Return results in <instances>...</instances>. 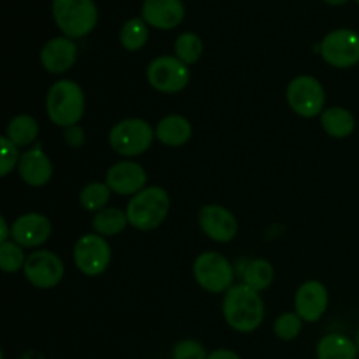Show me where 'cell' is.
Segmentation results:
<instances>
[{"label": "cell", "mask_w": 359, "mask_h": 359, "mask_svg": "<svg viewBox=\"0 0 359 359\" xmlns=\"http://www.w3.org/2000/svg\"><path fill=\"white\" fill-rule=\"evenodd\" d=\"M223 316L231 330L238 333H252L265 319V302L262 294L248 284H233L224 293Z\"/></svg>", "instance_id": "1"}, {"label": "cell", "mask_w": 359, "mask_h": 359, "mask_svg": "<svg viewBox=\"0 0 359 359\" xmlns=\"http://www.w3.org/2000/svg\"><path fill=\"white\" fill-rule=\"evenodd\" d=\"M86 109L84 91L76 81H56L46 95V112L51 123L69 128L79 125Z\"/></svg>", "instance_id": "2"}, {"label": "cell", "mask_w": 359, "mask_h": 359, "mask_svg": "<svg viewBox=\"0 0 359 359\" xmlns=\"http://www.w3.org/2000/svg\"><path fill=\"white\" fill-rule=\"evenodd\" d=\"M170 212V196L161 186H149L133 195L126 205L130 226L140 231L156 230Z\"/></svg>", "instance_id": "3"}, {"label": "cell", "mask_w": 359, "mask_h": 359, "mask_svg": "<svg viewBox=\"0 0 359 359\" xmlns=\"http://www.w3.org/2000/svg\"><path fill=\"white\" fill-rule=\"evenodd\" d=\"M53 20L69 39H83L98 23V7L95 0H53Z\"/></svg>", "instance_id": "4"}, {"label": "cell", "mask_w": 359, "mask_h": 359, "mask_svg": "<svg viewBox=\"0 0 359 359\" xmlns=\"http://www.w3.org/2000/svg\"><path fill=\"white\" fill-rule=\"evenodd\" d=\"M156 132L153 126L140 118H126L116 123L109 132V146L125 158L140 156L153 144Z\"/></svg>", "instance_id": "5"}, {"label": "cell", "mask_w": 359, "mask_h": 359, "mask_svg": "<svg viewBox=\"0 0 359 359\" xmlns=\"http://www.w3.org/2000/svg\"><path fill=\"white\" fill-rule=\"evenodd\" d=\"M193 277L196 284L209 293H226L233 286L235 270L221 252L205 251L193 262Z\"/></svg>", "instance_id": "6"}, {"label": "cell", "mask_w": 359, "mask_h": 359, "mask_svg": "<svg viewBox=\"0 0 359 359\" xmlns=\"http://www.w3.org/2000/svg\"><path fill=\"white\" fill-rule=\"evenodd\" d=\"M147 83L151 88L165 95H174L184 90L191 81V72L177 56H156L147 65Z\"/></svg>", "instance_id": "7"}, {"label": "cell", "mask_w": 359, "mask_h": 359, "mask_svg": "<svg viewBox=\"0 0 359 359\" xmlns=\"http://www.w3.org/2000/svg\"><path fill=\"white\" fill-rule=\"evenodd\" d=\"M291 111L302 118H316L325 111V88L314 76H297L286 90Z\"/></svg>", "instance_id": "8"}, {"label": "cell", "mask_w": 359, "mask_h": 359, "mask_svg": "<svg viewBox=\"0 0 359 359\" xmlns=\"http://www.w3.org/2000/svg\"><path fill=\"white\" fill-rule=\"evenodd\" d=\"M74 265L88 277H98L109 269L112 251L105 237L98 233H86L77 238L74 245Z\"/></svg>", "instance_id": "9"}, {"label": "cell", "mask_w": 359, "mask_h": 359, "mask_svg": "<svg viewBox=\"0 0 359 359\" xmlns=\"http://www.w3.org/2000/svg\"><path fill=\"white\" fill-rule=\"evenodd\" d=\"M328 65L351 69L359 63V34L351 28H337L321 41V53Z\"/></svg>", "instance_id": "10"}, {"label": "cell", "mask_w": 359, "mask_h": 359, "mask_svg": "<svg viewBox=\"0 0 359 359\" xmlns=\"http://www.w3.org/2000/svg\"><path fill=\"white\" fill-rule=\"evenodd\" d=\"M23 273L25 279L32 286L39 287V290H53L62 283L63 276H65V265L58 255L41 249V251H34L28 255Z\"/></svg>", "instance_id": "11"}, {"label": "cell", "mask_w": 359, "mask_h": 359, "mask_svg": "<svg viewBox=\"0 0 359 359\" xmlns=\"http://www.w3.org/2000/svg\"><path fill=\"white\" fill-rule=\"evenodd\" d=\"M200 230L214 242L228 244L238 233V221L231 210L217 203H207L198 210Z\"/></svg>", "instance_id": "12"}, {"label": "cell", "mask_w": 359, "mask_h": 359, "mask_svg": "<svg viewBox=\"0 0 359 359\" xmlns=\"http://www.w3.org/2000/svg\"><path fill=\"white\" fill-rule=\"evenodd\" d=\"M147 174L137 161L123 160L109 167L105 174V184L112 193L119 196H130L142 191L146 188Z\"/></svg>", "instance_id": "13"}, {"label": "cell", "mask_w": 359, "mask_h": 359, "mask_svg": "<svg viewBox=\"0 0 359 359\" xmlns=\"http://www.w3.org/2000/svg\"><path fill=\"white\" fill-rule=\"evenodd\" d=\"M11 228H13L11 241L20 244L23 249L41 248L49 241L53 233L51 221L44 214L39 212L23 214L11 224Z\"/></svg>", "instance_id": "14"}, {"label": "cell", "mask_w": 359, "mask_h": 359, "mask_svg": "<svg viewBox=\"0 0 359 359\" xmlns=\"http://www.w3.org/2000/svg\"><path fill=\"white\" fill-rule=\"evenodd\" d=\"M328 290L319 280H307L294 294V312L305 323H318L328 311Z\"/></svg>", "instance_id": "15"}, {"label": "cell", "mask_w": 359, "mask_h": 359, "mask_svg": "<svg viewBox=\"0 0 359 359\" xmlns=\"http://www.w3.org/2000/svg\"><path fill=\"white\" fill-rule=\"evenodd\" d=\"M186 9L182 0H144L140 18L156 30H174L182 23Z\"/></svg>", "instance_id": "16"}, {"label": "cell", "mask_w": 359, "mask_h": 359, "mask_svg": "<svg viewBox=\"0 0 359 359\" xmlns=\"http://www.w3.org/2000/svg\"><path fill=\"white\" fill-rule=\"evenodd\" d=\"M41 65L48 70L49 74L69 72L77 60V46L74 39L69 37H55L46 42L41 49Z\"/></svg>", "instance_id": "17"}, {"label": "cell", "mask_w": 359, "mask_h": 359, "mask_svg": "<svg viewBox=\"0 0 359 359\" xmlns=\"http://www.w3.org/2000/svg\"><path fill=\"white\" fill-rule=\"evenodd\" d=\"M18 174L25 184L32 188H42L53 179V163L44 153L41 144L25 151L18 163Z\"/></svg>", "instance_id": "18"}, {"label": "cell", "mask_w": 359, "mask_h": 359, "mask_svg": "<svg viewBox=\"0 0 359 359\" xmlns=\"http://www.w3.org/2000/svg\"><path fill=\"white\" fill-rule=\"evenodd\" d=\"M156 139L168 147L184 146L193 135V126L184 116L168 114L154 128Z\"/></svg>", "instance_id": "19"}, {"label": "cell", "mask_w": 359, "mask_h": 359, "mask_svg": "<svg viewBox=\"0 0 359 359\" xmlns=\"http://www.w3.org/2000/svg\"><path fill=\"white\" fill-rule=\"evenodd\" d=\"M318 359H356V342L346 337L344 333H328L323 337L316 347Z\"/></svg>", "instance_id": "20"}, {"label": "cell", "mask_w": 359, "mask_h": 359, "mask_svg": "<svg viewBox=\"0 0 359 359\" xmlns=\"http://www.w3.org/2000/svg\"><path fill=\"white\" fill-rule=\"evenodd\" d=\"M321 126L333 139H347L356 128V119L346 107H330L323 111Z\"/></svg>", "instance_id": "21"}, {"label": "cell", "mask_w": 359, "mask_h": 359, "mask_svg": "<svg viewBox=\"0 0 359 359\" xmlns=\"http://www.w3.org/2000/svg\"><path fill=\"white\" fill-rule=\"evenodd\" d=\"M39 132L37 119L28 114H18L7 125L6 137L16 147H28L39 139Z\"/></svg>", "instance_id": "22"}, {"label": "cell", "mask_w": 359, "mask_h": 359, "mask_svg": "<svg viewBox=\"0 0 359 359\" xmlns=\"http://www.w3.org/2000/svg\"><path fill=\"white\" fill-rule=\"evenodd\" d=\"M128 216L126 210L116 209V207H107V209L100 210L95 214L93 217V231L95 233L102 235V237H114L125 231L128 226Z\"/></svg>", "instance_id": "23"}, {"label": "cell", "mask_w": 359, "mask_h": 359, "mask_svg": "<svg viewBox=\"0 0 359 359\" xmlns=\"http://www.w3.org/2000/svg\"><path fill=\"white\" fill-rule=\"evenodd\" d=\"M273 277H276V272H273L272 263L262 258L251 259V262L245 263L244 272H242L244 284H248L249 287H252L258 293L270 287V284L273 283Z\"/></svg>", "instance_id": "24"}, {"label": "cell", "mask_w": 359, "mask_h": 359, "mask_svg": "<svg viewBox=\"0 0 359 359\" xmlns=\"http://www.w3.org/2000/svg\"><path fill=\"white\" fill-rule=\"evenodd\" d=\"M149 39V25L142 18H132L123 23L119 30V42L126 51H139Z\"/></svg>", "instance_id": "25"}, {"label": "cell", "mask_w": 359, "mask_h": 359, "mask_svg": "<svg viewBox=\"0 0 359 359\" xmlns=\"http://www.w3.org/2000/svg\"><path fill=\"white\" fill-rule=\"evenodd\" d=\"M111 193V188L105 182H90V184H86L81 189L79 203L83 209L97 214L100 210L107 209Z\"/></svg>", "instance_id": "26"}, {"label": "cell", "mask_w": 359, "mask_h": 359, "mask_svg": "<svg viewBox=\"0 0 359 359\" xmlns=\"http://www.w3.org/2000/svg\"><path fill=\"white\" fill-rule=\"evenodd\" d=\"M174 53L182 63H186L188 67L193 65V63L198 62L203 53L202 39L195 32H184L175 39Z\"/></svg>", "instance_id": "27"}, {"label": "cell", "mask_w": 359, "mask_h": 359, "mask_svg": "<svg viewBox=\"0 0 359 359\" xmlns=\"http://www.w3.org/2000/svg\"><path fill=\"white\" fill-rule=\"evenodd\" d=\"M28 256L25 249L14 241H7L0 244V269L6 273H16L25 269Z\"/></svg>", "instance_id": "28"}, {"label": "cell", "mask_w": 359, "mask_h": 359, "mask_svg": "<svg viewBox=\"0 0 359 359\" xmlns=\"http://www.w3.org/2000/svg\"><path fill=\"white\" fill-rule=\"evenodd\" d=\"M304 319L297 314V312H284L273 323V333L279 337L280 340H294L300 335L302 328H304Z\"/></svg>", "instance_id": "29"}, {"label": "cell", "mask_w": 359, "mask_h": 359, "mask_svg": "<svg viewBox=\"0 0 359 359\" xmlns=\"http://www.w3.org/2000/svg\"><path fill=\"white\" fill-rule=\"evenodd\" d=\"M0 147H2V153H0V175L2 177H7L14 168H18V163H20V147L14 146L6 135L0 139Z\"/></svg>", "instance_id": "30"}, {"label": "cell", "mask_w": 359, "mask_h": 359, "mask_svg": "<svg viewBox=\"0 0 359 359\" xmlns=\"http://www.w3.org/2000/svg\"><path fill=\"white\" fill-rule=\"evenodd\" d=\"M209 354H207L205 347L200 342L191 339L179 340L177 344L172 349V359H207Z\"/></svg>", "instance_id": "31"}, {"label": "cell", "mask_w": 359, "mask_h": 359, "mask_svg": "<svg viewBox=\"0 0 359 359\" xmlns=\"http://www.w3.org/2000/svg\"><path fill=\"white\" fill-rule=\"evenodd\" d=\"M63 137H65V142L69 144L70 147H81L86 142V133H84L83 126L74 125L69 126V128H63Z\"/></svg>", "instance_id": "32"}, {"label": "cell", "mask_w": 359, "mask_h": 359, "mask_svg": "<svg viewBox=\"0 0 359 359\" xmlns=\"http://www.w3.org/2000/svg\"><path fill=\"white\" fill-rule=\"evenodd\" d=\"M207 359H242V358L231 349H216L209 354V358Z\"/></svg>", "instance_id": "33"}, {"label": "cell", "mask_w": 359, "mask_h": 359, "mask_svg": "<svg viewBox=\"0 0 359 359\" xmlns=\"http://www.w3.org/2000/svg\"><path fill=\"white\" fill-rule=\"evenodd\" d=\"M11 235H13V228H9V223L6 221V217H0V244L2 242L11 241Z\"/></svg>", "instance_id": "34"}, {"label": "cell", "mask_w": 359, "mask_h": 359, "mask_svg": "<svg viewBox=\"0 0 359 359\" xmlns=\"http://www.w3.org/2000/svg\"><path fill=\"white\" fill-rule=\"evenodd\" d=\"M323 2H326L328 6H344V4H347L349 0H323Z\"/></svg>", "instance_id": "35"}, {"label": "cell", "mask_w": 359, "mask_h": 359, "mask_svg": "<svg viewBox=\"0 0 359 359\" xmlns=\"http://www.w3.org/2000/svg\"><path fill=\"white\" fill-rule=\"evenodd\" d=\"M354 342H356V347H358V353H359V330H358V333H356V340H354Z\"/></svg>", "instance_id": "36"}, {"label": "cell", "mask_w": 359, "mask_h": 359, "mask_svg": "<svg viewBox=\"0 0 359 359\" xmlns=\"http://www.w3.org/2000/svg\"><path fill=\"white\" fill-rule=\"evenodd\" d=\"M356 2H358V4H359V0H356Z\"/></svg>", "instance_id": "37"}]
</instances>
